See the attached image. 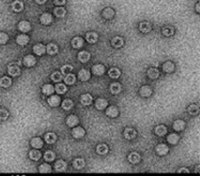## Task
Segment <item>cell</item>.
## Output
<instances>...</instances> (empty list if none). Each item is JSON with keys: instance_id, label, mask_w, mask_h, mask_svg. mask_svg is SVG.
Returning <instances> with one entry per match:
<instances>
[{"instance_id": "6da1fadb", "label": "cell", "mask_w": 200, "mask_h": 176, "mask_svg": "<svg viewBox=\"0 0 200 176\" xmlns=\"http://www.w3.org/2000/svg\"><path fill=\"white\" fill-rule=\"evenodd\" d=\"M123 135L126 140H134L137 137V132H136L135 129H133V128H126L123 132Z\"/></svg>"}, {"instance_id": "7a4b0ae2", "label": "cell", "mask_w": 200, "mask_h": 176, "mask_svg": "<svg viewBox=\"0 0 200 176\" xmlns=\"http://www.w3.org/2000/svg\"><path fill=\"white\" fill-rule=\"evenodd\" d=\"M85 134H86L85 129L81 127H75L74 129L72 130V135L75 139H81V138L85 137Z\"/></svg>"}, {"instance_id": "3957f363", "label": "cell", "mask_w": 200, "mask_h": 176, "mask_svg": "<svg viewBox=\"0 0 200 176\" xmlns=\"http://www.w3.org/2000/svg\"><path fill=\"white\" fill-rule=\"evenodd\" d=\"M155 152H156L157 155L159 156H165V155L168 154L169 152V148L166 144H159V145L155 147Z\"/></svg>"}, {"instance_id": "277c9868", "label": "cell", "mask_w": 200, "mask_h": 176, "mask_svg": "<svg viewBox=\"0 0 200 176\" xmlns=\"http://www.w3.org/2000/svg\"><path fill=\"white\" fill-rule=\"evenodd\" d=\"M18 30L22 31V32H28L31 30V25L27 20H22V22L18 23Z\"/></svg>"}, {"instance_id": "5b68a950", "label": "cell", "mask_w": 200, "mask_h": 176, "mask_svg": "<svg viewBox=\"0 0 200 176\" xmlns=\"http://www.w3.org/2000/svg\"><path fill=\"white\" fill-rule=\"evenodd\" d=\"M33 52H34L35 55H38V56H42V55H43V54L46 52V47H45V45H44V44H42V43H38V44H35L34 46H33Z\"/></svg>"}, {"instance_id": "8992f818", "label": "cell", "mask_w": 200, "mask_h": 176, "mask_svg": "<svg viewBox=\"0 0 200 176\" xmlns=\"http://www.w3.org/2000/svg\"><path fill=\"white\" fill-rule=\"evenodd\" d=\"M106 115L108 117H110V118H116V117H118V115H119V110H118V108H116V106L111 105V106H109V108H107Z\"/></svg>"}, {"instance_id": "52a82bcc", "label": "cell", "mask_w": 200, "mask_h": 176, "mask_svg": "<svg viewBox=\"0 0 200 176\" xmlns=\"http://www.w3.org/2000/svg\"><path fill=\"white\" fill-rule=\"evenodd\" d=\"M40 22L43 25H49L52 22V16L49 13H43L40 16Z\"/></svg>"}, {"instance_id": "ba28073f", "label": "cell", "mask_w": 200, "mask_h": 176, "mask_svg": "<svg viewBox=\"0 0 200 176\" xmlns=\"http://www.w3.org/2000/svg\"><path fill=\"white\" fill-rule=\"evenodd\" d=\"M90 76H91V74H90L89 71L86 70V69H81L78 72V79H79V81H81V82L89 81Z\"/></svg>"}, {"instance_id": "9c48e42d", "label": "cell", "mask_w": 200, "mask_h": 176, "mask_svg": "<svg viewBox=\"0 0 200 176\" xmlns=\"http://www.w3.org/2000/svg\"><path fill=\"white\" fill-rule=\"evenodd\" d=\"M66 167H68V164L64 160H58L55 163V170L57 172H65Z\"/></svg>"}, {"instance_id": "30bf717a", "label": "cell", "mask_w": 200, "mask_h": 176, "mask_svg": "<svg viewBox=\"0 0 200 176\" xmlns=\"http://www.w3.org/2000/svg\"><path fill=\"white\" fill-rule=\"evenodd\" d=\"M108 106V102L106 99H103V98H98L95 101V108L100 111H103Z\"/></svg>"}, {"instance_id": "8fae6325", "label": "cell", "mask_w": 200, "mask_h": 176, "mask_svg": "<svg viewBox=\"0 0 200 176\" xmlns=\"http://www.w3.org/2000/svg\"><path fill=\"white\" fill-rule=\"evenodd\" d=\"M153 90H152V88L149 87V86H142L141 88H140V90H139V94L141 95V97L144 98H148L150 97L151 95H152Z\"/></svg>"}, {"instance_id": "7c38bea8", "label": "cell", "mask_w": 200, "mask_h": 176, "mask_svg": "<svg viewBox=\"0 0 200 176\" xmlns=\"http://www.w3.org/2000/svg\"><path fill=\"white\" fill-rule=\"evenodd\" d=\"M47 102H48V104H49V106H52V108H56V106H58L59 104H60L61 100H60V97H59V96H50V97L48 98Z\"/></svg>"}, {"instance_id": "4fadbf2b", "label": "cell", "mask_w": 200, "mask_h": 176, "mask_svg": "<svg viewBox=\"0 0 200 176\" xmlns=\"http://www.w3.org/2000/svg\"><path fill=\"white\" fill-rule=\"evenodd\" d=\"M24 64L26 67H33L35 64H37V60H35L34 56L32 55H27L24 57Z\"/></svg>"}, {"instance_id": "5bb4252c", "label": "cell", "mask_w": 200, "mask_h": 176, "mask_svg": "<svg viewBox=\"0 0 200 176\" xmlns=\"http://www.w3.org/2000/svg\"><path fill=\"white\" fill-rule=\"evenodd\" d=\"M8 72H9V74L11 75V76H17V75L20 74V69L18 66H16V64H11V66H9V68H8Z\"/></svg>"}, {"instance_id": "9a60e30c", "label": "cell", "mask_w": 200, "mask_h": 176, "mask_svg": "<svg viewBox=\"0 0 200 176\" xmlns=\"http://www.w3.org/2000/svg\"><path fill=\"white\" fill-rule=\"evenodd\" d=\"M57 135L55 134L54 132H48V133H46L45 137H44V140H45V142L47 144H54L56 143L57 141Z\"/></svg>"}, {"instance_id": "2e32d148", "label": "cell", "mask_w": 200, "mask_h": 176, "mask_svg": "<svg viewBox=\"0 0 200 176\" xmlns=\"http://www.w3.org/2000/svg\"><path fill=\"white\" fill-rule=\"evenodd\" d=\"M78 123H79L78 117L75 116V115H70V116L66 117V125L69 127H75Z\"/></svg>"}, {"instance_id": "e0dca14e", "label": "cell", "mask_w": 200, "mask_h": 176, "mask_svg": "<svg viewBox=\"0 0 200 176\" xmlns=\"http://www.w3.org/2000/svg\"><path fill=\"white\" fill-rule=\"evenodd\" d=\"M28 42H29V37L27 35H20L16 38V43L18 45H20V46H24V45L28 44Z\"/></svg>"}, {"instance_id": "ac0fdd59", "label": "cell", "mask_w": 200, "mask_h": 176, "mask_svg": "<svg viewBox=\"0 0 200 176\" xmlns=\"http://www.w3.org/2000/svg\"><path fill=\"white\" fill-rule=\"evenodd\" d=\"M92 73L94 75H103L105 73V67L103 64H95L92 67Z\"/></svg>"}, {"instance_id": "d6986e66", "label": "cell", "mask_w": 200, "mask_h": 176, "mask_svg": "<svg viewBox=\"0 0 200 176\" xmlns=\"http://www.w3.org/2000/svg\"><path fill=\"white\" fill-rule=\"evenodd\" d=\"M185 121L182 120V119H177L173 123V129L176 131H183L185 129Z\"/></svg>"}, {"instance_id": "ffe728a7", "label": "cell", "mask_w": 200, "mask_h": 176, "mask_svg": "<svg viewBox=\"0 0 200 176\" xmlns=\"http://www.w3.org/2000/svg\"><path fill=\"white\" fill-rule=\"evenodd\" d=\"M110 93L112 94V95H118V94L121 93L122 90V86L120 83H112L110 85Z\"/></svg>"}, {"instance_id": "44dd1931", "label": "cell", "mask_w": 200, "mask_h": 176, "mask_svg": "<svg viewBox=\"0 0 200 176\" xmlns=\"http://www.w3.org/2000/svg\"><path fill=\"white\" fill-rule=\"evenodd\" d=\"M46 53L48 54V55H56L57 53H58V46H57L56 44L54 43H49L46 46Z\"/></svg>"}, {"instance_id": "7402d4cb", "label": "cell", "mask_w": 200, "mask_h": 176, "mask_svg": "<svg viewBox=\"0 0 200 176\" xmlns=\"http://www.w3.org/2000/svg\"><path fill=\"white\" fill-rule=\"evenodd\" d=\"M86 40H87L89 43L93 44V43H96V41L98 40V35L96 32H88L87 35H86Z\"/></svg>"}, {"instance_id": "603a6c76", "label": "cell", "mask_w": 200, "mask_h": 176, "mask_svg": "<svg viewBox=\"0 0 200 176\" xmlns=\"http://www.w3.org/2000/svg\"><path fill=\"white\" fill-rule=\"evenodd\" d=\"M124 44V41L122 38L120 37H115L112 40H111V45H112L113 47H116V49H120V47L123 46Z\"/></svg>"}, {"instance_id": "cb8c5ba5", "label": "cell", "mask_w": 200, "mask_h": 176, "mask_svg": "<svg viewBox=\"0 0 200 176\" xmlns=\"http://www.w3.org/2000/svg\"><path fill=\"white\" fill-rule=\"evenodd\" d=\"M140 155L138 154V152H130V155H128V161H130V163H138L140 161Z\"/></svg>"}, {"instance_id": "d4e9b609", "label": "cell", "mask_w": 200, "mask_h": 176, "mask_svg": "<svg viewBox=\"0 0 200 176\" xmlns=\"http://www.w3.org/2000/svg\"><path fill=\"white\" fill-rule=\"evenodd\" d=\"M151 29H152V26H151L150 23L148 22H142L139 24V30L141 31V32L144 33H148L151 31Z\"/></svg>"}, {"instance_id": "484cf974", "label": "cell", "mask_w": 200, "mask_h": 176, "mask_svg": "<svg viewBox=\"0 0 200 176\" xmlns=\"http://www.w3.org/2000/svg\"><path fill=\"white\" fill-rule=\"evenodd\" d=\"M41 157H42V154L37 149V148H34V149H32L31 152H29V158H30L31 160L38 161L41 159Z\"/></svg>"}, {"instance_id": "4316f807", "label": "cell", "mask_w": 200, "mask_h": 176, "mask_svg": "<svg viewBox=\"0 0 200 176\" xmlns=\"http://www.w3.org/2000/svg\"><path fill=\"white\" fill-rule=\"evenodd\" d=\"M92 101H93V99H92V97L89 95V94H85V95H83L80 97V102L83 103V105H90V104L92 103Z\"/></svg>"}, {"instance_id": "83f0119b", "label": "cell", "mask_w": 200, "mask_h": 176, "mask_svg": "<svg viewBox=\"0 0 200 176\" xmlns=\"http://www.w3.org/2000/svg\"><path fill=\"white\" fill-rule=\"evenodd\" d=\"M115 15V12L111 8H106L104 9V11L102 12V16L105 18V20H111Z\"/></svg>"}, {"instance_id": "f1b7e54d", "label": "cell", "mask_w": 200, "mask_h": 176, "mask_svg": "<svg viewBox=\"0 0 200 176\" xmlns=\"http://www.w3.org/2000/svg\"><path fill=\"white\" fill-rule=\"evenodd\" d=\"M31 146H32L33 148H37V149L43 147V140H42L41 138H33V139L31 140Z\"/></svg>"}, {"instance_id": "f546056e", "label": "cell", "mask_w": 200, "mask_h": 176, "mask_svg": "<svg viewBox=\"0 0 200 176\" xmlns=\"http://www.w3.org/2000/svg\"><path fill=\"white\" fill-rule=\"evenodd\" d=\"M90 57H91V55H90L89 52H80V53L78 54V60L80 62H87L90 60Z\"/></svg>"}, {"instance_id": "4dcf8cb0", "label": "cell", "mask_w": 200, "mask_h": 176, "mask_svg": "<svg viewBox=\"0 0 200 176\" xmlns=\"http://www.w3.org/2000/svg\"><path fill=\"white\" fill-rule=\"evenodd\" d=\"M163 71L166 73H171L174 71V64L171 61H166L163 64Z\"/></svg>"}, {"instance_id": "1f68e13d", "label": "cell", "mask_w": 200, "mask_h": 176, "mask_svg": "<svg viewBox=\"0 0 200 176\" xmlns=\"http://www.w3.org/2000/svg\"><path fill=\"white\" fill-rule=\"evenodd\" d=\"M147 75L148 77H150L151 79H156L157 77L159 76V71L155 68H150L147 72Z\"/></svg>"}, {"instance_id": "d6a6232c", "label": "cell", "mask_w": 200, "mask_h": 176, "mask_svg": "<svg viewBox=\"0 0 200 176\" xmlns=\"http://www.w3.org/2000/svg\"><path fill=\"white\" fill-rule=\"evenodd\" d=\"M84 45V40L80 37H76L72 40V46L74 49H80Z\"/></svg>"}, {"instance_id": "836d02e7", "label": "cell", "mask_w": 200, "mask_h": 176, "mask_svg": "<svg viewBox=\"0 0 200 176\" xmlns=\"http://www.w3.org/2000/svg\"><path fill=\"white\" fill-rule=\"evenodd\" d=\"M12 84V79L9 76H3L0 79V86L2 88H8L10 87Z\"/></svg>"}, {"instance_id": "e575fe53", "label": "cell", "mask_w": 200, "mask_h": 176, "mask_svg": "<svg viewBox=\"0 0 200 176\" xmlns=\"http://www.w3.org/2000/svg\"><path fill=\"white\" fill-rule=\"evenodd\" d=\"M154 131H155V134L156 135H159V137H163V135H165L166 133H167V128H166L164 125H159L155 128Z\"/></svg>"}, {"instance_id": "d590c367", "label": "cell", "mask_w": 200, "mask_h": 176, "mask_svg": "<svg viewBox=\"0 0 200 176\" xmlns=\"http://www.w3.org/2000/svg\"><path fill=\"white\" fill-rule=\"evenodd\" d=\"M85 163L86 162L83 158H77L73 161V167H74V169H76V170H80L85 167Z\"/></svg>"}, {"instance_id": "8d00e7d4", "label": "cell", "mask_w": 200, "mask_h": 176, "mask_svg": "<svg viewBox=\"0 0 200 176\" xmlns=\"http://www.w3.org/2000/svg\"><path fill=\"white\" fill-rule=\"evenodd\" d=\"M55 91V88L52 87L50 84H45V85L42 87V93L44 94V95H52V93Z\"/></svg>"}, {"instance_id": "74e56055", "label": "cell", "mask_w": 200, "mask_h": 176, "mask_svg": "<svg viewBox=\"0 0 200 176\" xmlns=\"http://www.w3.org/2000/svg\"><path fill=\"white\" fill-rule=\"evenodd\" d=\"M12 9H13L14 12H22L23 9H24V3H23L22 1L16 0V1H14V2L12 3Z\"/></svg>"}, {"instance_id": "f35d334b", "label": "cell", "mask_w": 200, "mask_h": 176, "mask_svg": "<svg viewBox=\"0 0 200 176\" xmlns=\"http://www.w3.org/2000/svg\"><path fill=\"white\" fill-rule=\"evenodd\" d=\"M73 105H74V103H73V101L71 99H65L62 101V103H61V106H62L63 110L65 111H70L71 108H73Z\"/></svg>"}, {"instance_id": "ab89813d", "label": "cell", "mask_w": 200, "mask_h": 176, "mask_svg": "<svg viewBox=\"0 0 200 176\" xmlns=\"http://www.w3.org/2000/svg\"><path fill=\"white\" fill-rule=\"evenodd\" d=\"M108 75H109V77L116 79H118V77H120L121 72H120V70L118 68H111V69H109V71H108Z\"/></svg>"}, {"instance_id": "60d3db41", "label": "cell", "mask_w": 200, "mask_h": 176, "mask_svg": "<svg viewBox=\"0 0 200 176\" xmlns=\"http://www.w3.org/2000/svg\"><path fill=\"white\" fill-rule=\"evenodd\" d=\"M179 140H180V137H179L178 134H176V133H171V134H169L167 138L168 143L171 144V145H176L179 142Z\"/></svg>"}, {"instance_id": "b9f144b4", "label": "cell", "mask_w": 200, "mask_h": 176, "mask_svg": "<svg viewBox=\"0 0 200 176\" xmlns=\"http://www.w3.org/2000/svg\"><path fill=\"white\" fill-rule=\"evenodd\" d=\"M75 81H76V76L74 74H72V73H69V74L65 75L64 82L66 85H73L75 83Z\"/></svg>"}, {"instance_id": "7bdbcfd3", "label": "cell", "mask_w": 200, "mask_h": 176, "mask_svg": "<svg viewBox=\"0 0 200 176\" xmlns=\"http://www.w3.org/2000/svg\"><path fill=\"white\" fill-rule=\"evenodd\" d=\"M96 152L98 155H106L108 152V146L106 144H100L96 147Z\"/></svg>"}, {"instance_id": "ee69618b", "label": "cell", "mask_w": 200, "mask_h": 176, "mask_svg": "<svg viewBox=\"0 0 200 176\" xmlns=\"http://www.w3.org/2000/svg\"><path fill=\"white\" fill-rule=\"evenodd\" d=\"M55 158H56V155H55V152H52V150H47V152H45V154H44V159H45L47 162L54 161Z\"/></svg>"}, {"instance_id": "f6af8a7d", "label": "cell", "mask_w": 200, "mask_h": 176, "mask_svg": "<svg viewBox=\"0 0 200 176\" xmlns=\"http://www.w3.org/2000/svg\"><path fill=\"white\" fill-rule=\"evenodd\" d=\"M55 90L58 95H62V94H65L66 93V86L64 84H57L56 87H55Z\"/></svg>"}, {"instance_id": "bcb514c9", "label": "cell", "mask_w": 200, "mask_h": 176, "mask_svg": "<svg viewBox=\"0 0 200 176\" xmlns=\"http://www.w3.org/2000/svg\"><path fill=\"white\" fill-rule=\"evenodd\" d=\"M39 172L40 173H50L52 172V167L47 163H43L39 167Z\"/></svg>"}, {"instance_id": "7dc6e473", "label": "cell", "mask_w": 200, "mask_h": 176, "mask_svg": "<svg viewBox=\"0 0 200 176\" xmlns=\"http://www.w3.org/2000/svg\"><path fill=\"white\" fill-rule=\"evenodd\" d=\"M54 13L57 17H64L65 14H66V11H65V9H63L62 7H57L56 9H55Z\"/></svg>"}, {"instance_id": "c3c4849f", "label": "cell", "mask_w": 200, "mask_h": 176, "mask_svg": "<svg viewBox=\"0 0 200 176\" xmlns=\"http://www.w3.org/2000/svg\"><path fill=\"white\" fill-rule=\"evenodd\" d=\"M162 33H163L165 37H171V35H173V28L170 26H166L165 28H163Z\"/></svg>"}, {"instance_id": "681fc988", "label": "cell", "mask_w": 200, "mask_h": 176, "mask_svg": "<svg viewBox=\"0 0 200 176\" xmlns=\"http://www.w3.org/2000/svg\"><path fill=\"white\" fill-rule=\"evenodd\" d=\"M188 113L191 115H197L199 113V106L196 104H191L188 106Z\"/></svg>"}, {"instance_id": "f907efd6", "label": "cell", "mask_w": 200, "mask_h": 176, "mask_svg": "<svg viewBox=\"0 0 200 176\" xmlns=\"http://www.w3.org/2000/svg\"><path fill=\"white\" fill-rule=\"evenodd\" d=\"M72 70H73V66H71V64H64V66L61 67V73L62 74L65 75L69 74Z\"/></svg>"}, {"instance_id": "816d5d0a", "label": "cell", "mask_w": 200, "mask_h": 176, "mask_svg": "<svg viewBox=\"0 0 200 176\" xmlns=\"http://www.w3.org/2000/svg\"><path fill=\"white\" fill-rule=\"evenodd\" d=\"M50 79H52V81L56 82V83H59V82L62 79V75H61L60 72H54L50 75Z\"/></svg>"}, {"instance_id": "f5cc1de1", "label": "cell", "mask_w": 200, "mask_h": 176, "mask_svg": "<svg viewBox=\"0 0 200 176\" xmlns=\"http://www.w3.org/2000/svg\"><path fill=\"white\" fill-rule=\"evenodd\" d=\"M9 41V35L5 32H0V44H5Z\"/></svg>"}, {"instance_id": "db71d44e", "label": "cell", "mask_w": 200, "mask_h": 176, "mask_svg": "<svg viewBox=\"0 0 200 176\" xmlns=\"http://www.w3.org/2000/svg\"><path fill=\"white\" fill-rule=\"evenodd\" d=\"M8 117H9V112L5 108H1L0 110V120H5Z\"/></svg>"}, {"instance_id": "11a10c76", "label": "cell", "mask_w": 200, "mask_h": 176, "mask_svg": "<svg viewBox=\"0 0 200 176\" xmlns=\"http://www.w3.org/2000/svg\"><path fill=\"white\" fill-rule=\"evenodd\" d=\"M54 2L56 6L58 7H61V6H64L65 2H66V0H54Z\"/></svg>"}, {"instance_id": "9f6ffc18", "label": "cell", "mask_w": 200, "mask_h": 176, "mask_svg": "<svg viewBox=\"0 0 200 176\" xmlns=\"http://www.w3.org/2000/svg\"><path fill=\"white\" fill-rule=\"evenodd\" d=\"M178 173H189L188 169H185V167H181V169H179Z\"/></svg>"}, {"instance_id": "6f0895ef", "label": "cell", "mask_w": 200, "mask_h": 176, "mask_svg": "<svg viewBox=\"0 0 200 176\" xmlns=\"http://www.w3.org/2000/svg\"><path fill=\"white\" fill-rule=\"evenodd\" d=\"M46 1H47V0H35V2H37L38 5H44Z\"/></svg>"}, {"instance_id": "680465c9", "label": "cell", "mask_w": 200, "mask_h": 176, "mask_svg": "<svg viewBox=\"0 0 200 176\" xmlns=\"http://www.w3.org/2000/svg\"><path fill=\"white\" fill-rule=\"evenodd\" d=\"M196 11H197V12H199V3H198V5L196 6Z\"/></svg>"}, {"instance_id": "91938a15", "label": "cell", "mask_w": 200, "mask_h": 176, "mask_svg": "<svg viewBox=\"0 0 200 176\" xmlns=\"http://www.w3.org/2000/svg\"><path fill=\"white\" fill-rule=\"evenodd\" d=\"M195 171H196V173H198V171H199V167H196V170H195Z\"/></svg>"}]
</instances>
